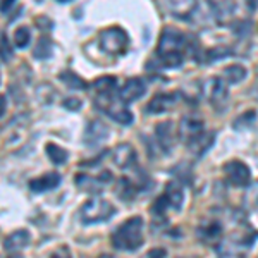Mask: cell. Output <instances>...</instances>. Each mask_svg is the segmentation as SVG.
Returning <instances> with one entry per match:
<instances>
[{"label":"cell","instance_id":"83f0119b","mask_svg":"<svg viewBox=\"0 0 258 258\" xmlns=\"http://www.w3.org/2000/svg\"><path fill=\"white\" fill-rule=\"evenodd\" d=\"M215 18H217L219 21H226L227 18H231L232 12H234V4L229 2V0H226V2H219L215 4Z\"/></svg>","mask_w":258,"mask_h":258},{"label":"cell","instance_id":"8d00e7d4","mask_svg":"<svg viewBox=\"0 0 258 258\" xmlns=\"http://www.w3.org/2000/svg\"><path fill=\"white\" fill-rule=\"evenodd\" d=\"M57 2H62V4H68V2H71V0H57Z\"/></svg>","mask_w":258,"mask_h":258},{"label":"cell","instance_id":"ba28073f","mask_svg":"<svg viewBox=\"0 0 258 258\" xmlns=\"http://www.w3.org/2000/svg\"><path fill=\"white\" fill-rule=\"evenodd\" d=\"M112 181V172L110 170H102L98 176H88V174H78L74 182L81 191L86 193H100L107 184Z\"/></svg>","mask_w":258,"mask_h":258},{"label":"cell","instance_id":"ac0fdd59","mask_svg":"<svg viewBox=\"0 0 258 258\" xmlns=\"http://www.w3.org/2000/svg\"><path fill=\"white\" fill-rule=\"evenodd\" d=\"M164 198L170 209L179 210L182 207V202H184V193H182V188L177 182H169L167 189H165V193H164Z\"/></svg>","mask_w":258,"mask_h":258},{"label":"cell","instance_id":"484cf974","mask_svg":"<svg viewBox=\"0 0 258 258\" xmlns=\"http://www.w3.org/2000/svg\"><path fill=\"white\" fill-rule=\"evenodd\" d=\"M14 45L18 48H26L31 41V33H30V28L28 26H19L18 30L14 31Z\"/></svg>","mask_w":258,"mask_h":258},{"label":"cell","instance_id":"d6986e66","mask_svg":"<svg viewBox=\"0 0 258 258\" xmlns=\"http://www.w3.org/2000/svg\"><path fill=\"white\" fill-rule=\"evenodd\" d=\"M197 9V0H170V12L177 18H189Z\"/></svg>","mask_w":258,"mask_h":258},{"label":"cell","instance_id":"d4e9b609","mask_svg":"<svg viewBox=\"0 0 258 258\" xmlns=\"http://www.w3.org/2000/svg\"><path fill=\"white\" fill-rule=\"evenodd\" d=\"M243 202H244V207H246L248 210L258 212V181L253 182L251 186H248Z\"/></svg>","mask_w":258,"mask_h":258},{"label":"cell","instance_id":"5bb4252c","mask_svg":"<svg viewBox=\"0 0 258 258\" xmlns=\"http://www.w3.org/2000/svg\"><path fill=\"white\" fill-rule=\"evenodd\" d=\"M112 160L119 169H129L136 164V150L127 143H120L112 152Z\"/></svg>","mask_w":258,"mask_h":258},{"label":"cell","instance_id":"7402d4cb","mask_svg":"<svg viewBox=\"0 0 258 258\" xmlns=\"http://www.w3.org/2000/svg\"><path fill=\"white\" fill-rule=\"evenodd\" d=\"M45 152H47L48 159L53 162L55 165H64L68 164V159H69V153L68 150H64L62 147L55 143H47V147H45Z\"/></svg>","mask_w":258,"mask_h":258},{"label":"cell","instance_id":"f1b7e54d","mask_svg":"<svg viewBox=\"0 0 258 258\" xmlns=\"http://www.w3.org/2000/svg\"><path fill=\"white\" fill-rule=\"evenodd\" d=\"M12 59V47H11V41L7 38L6 35H0V60L4 62H9Z\"/></svg>","mask_w":258,"mask_h":258},{"label":"cell","instance_id":"6da1fadb","mask_svg":"<svg viewBox=\"0 0 258 258\" xmlns=\"http://www.w3.org/2000/svg\"><path fill=\"white\" fill-rule=\"evenodd\" d=\"M191 47V40L176 28H165L159 40V59L165 68H179L184 62L186 48Z\"/></svg>","mask_w":258,"mask_h":258},{"label":"cell","instance_id":"f35d334b","mask_svg":"<svg viewBox=\"0 0 258 258\" xmlns=\"http://www.w3.org/2000/svg\"><path fill=\"white\" fill-rule=\"evenodd\" d=\"M256 73H258V69H256Z\"/></svg>","mask_w":258,"mask_h":258},{"label":"cell","instance_id":"2e32d148","mask_svg":"<svg viewBox=\"0 0 258 258\" xmlns=\"http://www.w3.org/2000/svg\"><path fill=\"white\" fill-rule=\"evenodd\" d=\"M60 184V174L59 172H45L43 176L35 177L28 182V188L33 193H45V191L55 189Z\"/></svg>","mask_w":258,"mask_h":258},{"label":"cell","instance_id":"52a82bcc","mask_svg":"<svg viewBox=\"0 0 258 258\" xmlns=\"http://www.w3.org/2000/svg\"><path fill=\"white\" fill-rule=\"evenodd\" d=\"M203 95L209 100L215 109L222 110L224 105L227 103L229 91H227V81L224 78H209L203 83Z\"/></svg>","mask_w":258,"mask_h":258},{"label":"cell","instance_id":"e0dca14e","mask_svg":"<svg viewBox=\"0 0 258 258\" xmlns=\"http://www.w3.org/2000/svg\"><path fill=\"white\" fill-rule=\"evenodd\" d=\"M155 138H157V147L162 153H170L174 145V131H172V122L165 120V122L157 124L155 127Z\"/></svg>","mask_w":258,"mask_h":258},{"label":"cell","instance_id":"ffe728a7","mask_svg":"<svg viewBox=\"0 0 258 258\" xmlns=\"http://www.w3.org/2000/svg\"><path fill=\"white\" fill-rule=\"evenodd\" d=\"M95 95L105 97V95H114V91L117 90V80L114 76H102L93 83Z\"/></svg>","mask_w":258,"mask_h":258},{"label":"cell","instance_id":"d590c367","mask_svg":"<svg viewBox=\"0 0 258 258\" xmlns=\"http://www.w3.org/2000/svg\"><path fill=\"white\" fill-rule=\"evenodd\" d=\"M246 4H248V7L251 11H255L256 7H258V0H246Z\"/></svg>","mask_w":258,"mask_h":258},{"label":"cell","instance_id":"8992f818","mask_svg":"<svg viewBox=\"0 0 258 258\" xmlns=\"http://www.w3.org/2000/svg\"><path fill=\"white\" fill-rule=\"evenodd\" d=\"M98 43H100V48L105 53H110V55H122L127 50L129 36L122 28L110 26L100 33Z\"/></svg>","mask_w":258,"mask_h":258},{"label":"cell","instance_id":"7a4b0ae2","mask_svg":"<svg viewBox=\"0 0 258 258\" xmlns=\"http://www.w3.org/2000/svg\"><path fill=\"white\" fill-rule=\"evenodd\" d=\"M179 138L188 148L193 150L197 155H202L207 152L209 147L214 141V135L212 133H205V124H203L202 117L197 115H186L179 122Z\"/></svg>","mask_w":258,"mask_h":258},{"label":"cell","instance_id":"44dd1931","mask_svg":"<svg viewBox=\"0 0 258 258\" xmlns=\"http://www.w3.org/2000/svg\"><path fill=\"white\" fill-rule=\"evenodd\" d=\"M59 80L68 86L69 90H86L88 88V83L83 80L81 76H78L73 71H62L59 74Z\"/></svg>","mask_w":258,"mask_h":258},{"label":"cell","instance_id":"8fae6325","mask_svg":"<svg viewBox=\"0 0 258 258\" xmlns=\"http://www.w3.org/2000/svg\"><path fill=\"white\" fill-rule=\"evenodd\" d=\"M145 93H147V83L141 78H131L119 90V98L124 103H133L136 100H140Z\"/></svg>","mask_w":258,"mask_h":258},{"label":"cell","instance_id":"3957f363","mask_svg":"<svg viewBox=\"0 0 258 258\" xmlns=\"http://www.w3.org/2000/svg\"><path fill=\"white\" fill-rule=\"evenodd\" d=\"M112 246L119 251H136L143 244V219L131 217L124 220L110 236Z\"/></svg>","mask_w":258,"mask_h":258},{"label":"cell","instance_id":"277c9868","mask_svg":"<svg viewBox=\"0 0 258 258\" xmlns=\"http://www.w3.org/2000/svg\"><path fill=\"white\" fill-rule=\"evenodd\" d=\"M115 214V207L103 198H90L80 209V219L83 224H98L109 220Z\"/></svg>","mask_w":258,"mask_h":258},{"label":"cell","instance_id":"4fadbf2b","mask_svg":"<svg viewBox=\"0 0 258 258\" xmlns=\"http://www.w3.org/2000/svg\"><path fill=\"white\" fill-rule=\"evenodd\" d=\"M30 241H31L30 231L28 229H18V231H14L12 234H9L4 239V249L7 253H11V255H19L30 244Z\"/></svg>","mask_w":258,"mask_h":258},{"label":"cell","instance_id":"836d02e7","mask_svg":"<svg viewBox=\"0 0 258 258\" xmlns=\"http://www.w3.org/2000/svg\"><path fill=\"white\" fill-rule=\"evenodd\" d=\"M6 110H7V100H6L4 95H0V117H4Z\"/></svg>","mask_w":258,"mask_h":258},{"label":"cell","instance_id":"30bf717a","mask_svg":"<svg viewBox=\"0 0 258 258\" xmlns=\"http://www.w3.org/2000/svg\"><path fill=\"white\" fill-rule=\"evenodd\" d=\"M107 138H109V127L102 122V120L95 119V120H90L86 124V129H85V145L88 148H97L100 145L103 143Z\"/></svg>","mask_w":258,"mask_h":258},{"label":"cell","instance_id":"7c38bea8","mask_svg":"<svg viewBox=\"0 0 258 258\" xmlns=\"http://www.w3.org/2000/svg\"><path fill=\"white\" fill-rule=\"evenodd\" d=\"M179 102L177 93H157L155 97L150 100L147 112L148 114H165L172 110Z\"/></svg>","mask_w":258,"mask_h":258},{"label":"cell","instance_id":"4316f807","mask_svg":"<svg viewBox=\"0 0 258 258\" xmlns=\"http://www.w3.org/2000/svg\"><path fill=\"white\" fill-rule=\"evenodd\" d=\"M136 195V184L131 182L129 179H120L119 181V189H117V197H120L122 200H131Z\"/></svg>","mask_w":258,"mask_h":258},{"label":"cell","instance_id":"9a60e30c","mask_svg":"<svg viewBox=\"0 0 258 258\" xmlns=\"http://www.w3.org/2000/svg\"><path fill=\"white\" fill-rule=\"evenodd\" d=\"M220 236H222V224L215 219L205 220L202 226L198 227V238L205 244H214L219 243Z\"/></svg>","mask_w":258,"mask_h":258},{"label":"cell","instance_id":"cb8c5ba5","mask_svg":"<svg viewBox=\"0 0 258 258\" xmlns=\"http://www.w3.org/2000/svg\"><path fill=\"white\" fill-rule=\"evenodd\" d=\"M52 52H53V45H52V41H50V38H47V36H41L35 45L33 57L38 59V60H47L52 57Z\"/></svg>","mask_w":258,"mask_h":258},{"label":"cell","instance_id":"f546056e","mask_svg":"<svg viewBox=\"0 0 258 258\" xmlns=\"http://www.w3.org/2000/svg\"><path fill=\"white\" fill-rule=\"evenodd\" d=\"M255 119H256V114H255L253 110H249V112H246V114L239 115V117L236 119L234 127H236V129H244V127L251 126V124L255 122Z\"/></svg>","mask_w":258,"mask_h":258},{"label":"cell","instance_id":"9c48e42d","mask_svg":"<svg viewBox=\"0 0 258 258\" xmlns=\"http://www.w3.org/2000/svg\"><path fill=\"white\" fill-rule=\"evenodd\" d=\"M224 174H226L227 181L238 188L246 186L249 182V176H251L249 167L241 160H229L227 164H224Z\"/></svg>","mask_w":258,"mask_h":258},{"label":"cell","instance_id":"5b68a950","mask_svg":"<svg viewBox=\"0 0 258 258\" xmlns=\"http://www.w3.org/2000/svg\"><path fill=\"white\" fill-rule=\"evenodd\" d=\"M95 105L98 110H102L103 114H107L110 119H114L115 122H120L124 126H129L133 122V112L124 105L122 100H117L114 95H105V97H100L95 95Z\"/></svg>","mask_w":258,"mask_h":258},{"label":"cell","instance_id":"e575fe53","mask_svg":"<svg viewBox=\"0 0 258 258\" xmlns=\"http://www.w3.org/2000/svg\"><path fill=\"white\" fill-rule=\"evenodd\" d=\"M155 255H165V249H152V251H148V256H155Z\"/></svg>","mask_w":258,"mask_h":258},{"label":"cell","instance_id":"74e56055","mask_svg":"<svg viewBox=\"0 0 258 258\" xmlns=\"http://www.w3.org/2000/svg\"><path fill=\"white\" fill-rule=\"evenodd\" d=\"M256 98H258V90H256Z\"/></svg>","mask_w":258,"mask_h":258},{"label":"cell","instance_id":"1f68e13d","mask_svg":"<svg viewBox=\"0 0 258 258\" xmlns=\"http://www.w3.org/2000/svg\"><path fill=\"white\" fill-rule=\"evenodd\" d=\"M16 4H18V0H2V2H0V12H2V14H9L16 7Z\"/></svg>","mask_w":258,"mask_h":258},{"label":"cell","instance_id":"603a6c76","mask_svg":"<svg viewBox=\"0 0 258 258\" xmlns=\"http://www.w3.org/2000/svg\"><path fill=\"white\" fill-rule=\"evenodd\" d=\"M246 74H248L246 68H243L239 64H232L224 69V80L231 83V85H238V83H241L246 78Z\"/></svg>","mask_w":258,"mask_h":258},{"label":"cell","instance_id":"d6a6232c","mask_svg":"<svg viewBox=\"0 0 258 258\" xmlns=\"http://www.w3.org/2000/svg\"><path fill=\"white\" fill-rule=\"evenodd\" d=\"M36 26L41 28V30H52L53 28V24H52V21H50L48 18H45V16H40V18H36Z\"/></svg>","mask_w":258,"mask_h":258},{"label":"cell","instance_id":"4dcf8cb0","mask_svg":"<svg viewBox=\"0 0 258 258\" xmlns=\"http://www.w3.org/2000/svg\"><path fill=\"white\" fill-rule=\"evenodd\" d=\"M64 107L69 110H80L83 107V102L80 98H66L64 100Z\"/></svg>","mask_w":258,"mask_h":258}]
</instances>
